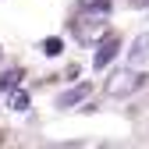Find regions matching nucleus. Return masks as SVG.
I'll use <instances>...</instances> for the list:
<instances>
[{
	"mask_svg": "<svg viewBox=\"0 0 149 149\" xmlns=\"http://www.w3.org/2000/svg\"><path fill=\"white\" fill-rule=\"evenodd\" d=\"M61 50H64V43L57 39V36H50V39H43V53H46V57H57Z\"/></svg>",
	"mask_w": 149,
	"mask_h": 149,
	"instance_id": "nucleus-7",
	"label": "nucleus"
},
{
	"mask_svg": "<svg viewBox=\"0 0 149 149\" xmlns=\"http://www.w3.org/2000/svg\"><path fill=\"white\" fill-rule=\"evenodd\" d=\"M142 82H146V74H139V71H132V68H121V71H114L107 78V96H132V92H139L142 89Z\"/></svg>",
	"mask_w": 149,
	"mask_h": 149,
	"instance_id": "nucleus-2",
	"label": "nucleus"
},
{
	"mask_svg": "<svg viewBox=\"0 0 149 149\" xmlns=\"http://www.w3.org/2000/svg\"><path fill=\"white\" fill-rule=\"evenodd\" d=\"M18 78H22L18 71H7L4 78H0V89H14V85H18Z\"/></svg>",
	"mask_w": 149,
	"mask_h": 149,
	"instance_id": "nucleus-8",
	"label": "nucleus"
},
{
	"mask_svg": "<svg viewBox=\"0 0 149 149\" xmlns=\"http://www.w3.org/2000/svg\"><path fill=\"white\" fill-rule=\"evenodd\" d=\"M107 18H110V4L107 7H78V22H71L74 25V36L85 39V43H92L96 36H103Z\"/></svg>",
	"mask_w": 149,
	"mask_h": 149,
	"instance_id": "nucleus-1",
	"label": "nucleus"
},
{
	"mask_svg": "<svg viewBox=\"0 0 149 149\" xmlns=\"http://www.w3.org/2000/svg\"><path fill=\"white\" fill-rule=\"evenodd\" d=\"M117 50H121V39H117V36H107V39H100L96 43V53H92V68H107L110 61H114L117 57Z\"/></svg>",
	"mask_w": 149,
	"mask_h": 149,
	"instance_id": "nucleus-3",
	"label": "nucleus"
},
{
	"mask_svg": "<svg viewBox=\"0 0 149 149\" xmlns=\"http://www.w3.org/2000/svg\"><path fill=\"white\" fill-rule=\"evenodd\" d=\"M146 57H149V36H139V39L132 43V64H139Z\"/></svg>",
	"mask_w": 149,
	"mask_h": 149,
	"instance_id": "nucleus-5",
	"label": "nucleus"
},
{
	"mask_svg": "<svg viewBox=\"0 0 149 149\" xmlns=\"http://www.w3.org/2000/svg\"><path fill=\"white\" fill-rule=\"evenodd\" d=\"M135 4H146V0H135Z\"/></svg>",
	"mask_w": 149,
	"mask_h": 149,
	"instance_id": "nucleus-9",
	"label": "nucleus"
},
{
	"mask_svg": "<svg viewBox=\"0 0 149 149\" xmlns=\"http://www.w3.org/2000/svg\"><path fill=\"white\" fill-rule=\"evenodd\" d=\"M89 92H92V85H89V82H82V85H74V89H68V92H61V96H57V107H64V110H71V107H78L82 100H89Z\"/></svg>",
	"mask_w": 149,
	"mask_h": 149,
	"instance_id": "nucleus-4",
	"label": "nucleus"
},
{
	"mask_svg": "<svg viewBox=\"0 0 149 149\" xmlns=\"http://www.w3.org/2000/svg\"><path fill=\"white\" fill-rule=\"evenodd\" d=\"M7 107L18 110V114H22V110H29V92H25V89H14L11 96H7Z\"/></svg>",
	"mask_w": 149,
	"mask_h": 149,
	"instance_id": "nucleus-6",
	"label": "nucleus"
}]
</instances>
